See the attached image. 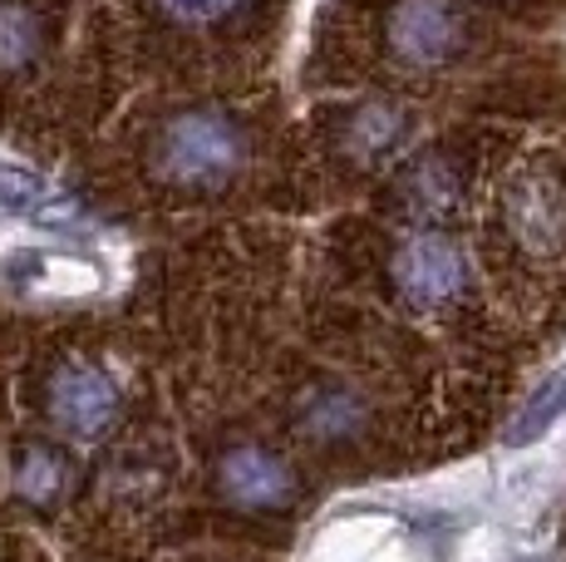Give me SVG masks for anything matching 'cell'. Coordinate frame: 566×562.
<instances>
[{
  "instance_id": "1",
  "label": "cell",
  "mask_w": 566,
  "mask_h": 562,
  "mask_svg": "<svg viewBox=\"0 0 566 562\" xmlns=\"http://www.w3.org/2000/svg\"><path fill=\"white\" fill-rule=\"evenodd\" d=\"M148 168L168 188L182 192H222L252 168V128L217 104H188L158 124Z\"/></svg>"
},
{
  "instance_id": "2",
  "label": "cell",
  "mask_w": 566,
  "mask_h": 562,
  "mask_svg": "<svg viewBox=\"0 0 566 562\" xmlns=\"http://www.w3.org/2000/svg\"><path fill=\"white\" fill-rule=\"evenodd\" d=\"M124 415V385L108 375V365L90 355H70L45 381V419L70 445H94Z\"/></svg>"
},
{
  "instance_id": "3",
  "label": "cell",
  "mask_w": 566,
  "mask_h": 562,
  "mask_svg": "<svg viewBox=\"0 0 566 562\" xmlns=\"http://www.w3.org/2000/svg\"><path fill=\"white\" fill-rule=\"evenodd\" d=\"M468 277H473L468 272V252L449 232H439V227H413L405 242L395 247V257H389V287H395V296L409 311H423V316L453 306L468 291Z\"/></svg>"
},
{
  "instance_id": "4",
  "label": "cell",
  "mask_w": 566,
  "mask_h": 562,
  "mask_svg": "<svg viewBox=\"0 0 566 562\" xmlns=\"http://www.w3.org/2000/svg\"><path fill=\"white\" fill-rule=\"evenodd\" d=\"M385 50L399 70H443L468 50V15L459 0H395L385 15Z\"/></svg>"
},
{
  "instance_id": "5",
  "label": "cell",
  "mask_w": 566,
  "mask_h": 562,
  "mask_svg": "<svg viewBox=\"0 0 566 562\" xmlns=\"http://www.w3.org/2000/svg\"><path fill=\"white\" fill-rule=\"evenodd\" d=\"M212 489L217 499L242 508V513H291L301 483L286 454H276L261 439H232L212 459Z\"/></svg>"
},
{
  "instance_id": "6",
  "label": "cell",
  "mask_w": 566,
  "mask_h": 562,
  "mask_svg": "<svg viewBox=\"0 0 566 562\" xmlns=\"http://www.w3.org/2000/svg\"><path fill=\"white\" fill-rule=\"evenodd\" d=\"M291 429H296L301 445L311 449H350L360 445L375 425V405L355 381L340 375H321V381L301 385L291 395Z\"/></svg>"
},
{
  "instance_id": "7",
  "label": "cell",
  "mask_w": 566,
  "mask_h": 562,
  "mask_svg": "<svg viewBox=\"0 0 566 562\" xmlns=\"http://www.w3.org/2000/svg\"><path fill=\"white\" fill-rule=\"evenodd\" d=\"M413 134V114L395 100H360L340 114L335 128V148L350 168H385L405 154Z\"/></svg>"
},
{
  "instance_id": "8",
  "label": "cell",
  "mask_w": 566,
  "mask_h": 562,
  "mask_svg": "<svg viewBox=\"0 0 566 562\" xmlns=\"http://www.w3.org/2000/svg\"><path fill=\"white\" fill-rule=\"evenodd\" d=\"M507 227L532 257L566 252V188L557 173H522L507 192Z\"/></svg>"
},
{
  "instance_id": "9",
  "label": "cell",
  "mask_w": 566,
  "mask_h": 562,
  "mask_svg": "<svg viewBox=\"0 0 566 562\" xmlns=\"http://www.w3.org/2000/svg\"><path fill=\"white\" fill-rule=\"evenodd\" d=\"M74 489V454L70 439H20L10 454V493L15 503L54 513Z\"/></svg>"
},
{
  "instance_id": "10",
  "label": "cell",
  "mask_w": 566,
  "mask_h": 562,
  "mask_svg": "<svg viewBox=\"0 0 566 562\" xmlns=\"http://www.w3.org/2000/svg\"><path fill=\"white\" fill-rule=\"evenodd\" d=\"M459 198H463V173L449 154H423L399 173L395 202H399V212H405V222H413V227L449 222Z\"/></svg>"
},
{
  "instance_id": "11",
  "label": "cell",
  "mask_w": 566,
  "mask_h": 562,
  "mask_svg": "<svg viewBox=\"0 0 566 562\" xmlns=\"http://www.w3.org/2000/svg\"><path fill=\"white\" fill-rule=\"evenodd\" d=\"M566 415V361L552 365L537 385L527 391V399L517 405V415L503 429V449H532L557 429V419Z\"/></svg>"
},
{
  "instance_id": "12",
  "label": "cell",
  "mask_w": 566,
  "mask_h": 562,
  "mask_svg": "<svg viewBox=\"0 0 566 562\" xmlns=\"http://www.w3.org/2000/svg\"><path fill=\"white\" fill-rule=\"evenodd\" d=\"M50 50V25L30 0H0V74H30Z\"/></svg>"
},
{
  "instance_id": "13",
  "label": "cell",
  "mask_w": 566,
  "mask_h": 562,
  "mask_svg": "<svg viewBox=\"0 0 566 562\" xmlns=\"http://www.w3.org/2000/svg\"><path fill=\"white\" fill-rule=\"evenodd\" d=\"M54 208V188L40 173L20 164H0V218H45Z\"/></svg>"
},
{
  "instance_id": "14",
  "label": "cell",
  "mask_w": 566,
  "mask_h": 562,
  "mask_svg": "<svg viewBox=\"0 0 566 562\" xmlns=\"http://www.w3.org/2000/svg\"><path fill=\"white\" fill-rule=\"evenodd\" d=\"M247 6H252V0H154L158 15L182 30H217L242 15Z\"/></svg>"
},
{
  "instance_id": "15",
  "label": "cell",
  "mask_w": 566,
  "mask_h": 562,
  "mask_svg": "<svg viewBox=\"0 0 566 562\" xmlns=\"http://www.w3.org/2000/svg\"><path fill=\"white\" fill-rule=\"evenodd\" d=\"M513 562H532V558H513Z\"/></svg>"
}]
</instances>
